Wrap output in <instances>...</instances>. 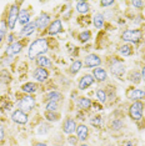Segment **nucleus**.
<instances>
[{"mask_svg":"<svg viewBox=\"0 0 145 146\" xmlns=\"http://www.w3.org/2000/svg\"><path fill=\"white\" fill-rule=\"evenodd\" d=\"M90 31H84V33H81L80 36H79V39H80V41L81 42H85V41H88L89 39H90Z\"/></svg>","mask_w":145,"mask_h":146,"instance_id":"nucleus-33","label":"nucleus"},{"mask_svg":"<svg viewBox=\"0 0 145 146\" xmlns=\"http://www.w3.org/2000/svg\"><path fill=\"white\" fill-rule=\"evenodd\" d=\"M35 29H36V24H35V23H29L28 25L23 26V29H21V31H20V35H23V36L29 35V34H31V33L34 31Z\"/></svg>","mask_w":145,"mask_h":146,"instance_id":"nucleus-18","label":"nucleus"},{"mask_svg":"<svg viewBox=\"0 0 145 146\" xmlns=\"http://www.w3.org/2000/svg\"><path fill=\"white\" fill-rule=\"evenodd\" d=\"M80 69H81V61H74L70 66V72L71 74H76Z\"/></svg>","mask_w":145,"mask_h":146,"instance_id":"nucleus-29","label":"nucleus"},{"mask_svg":"<svg viewBox=\"0 0 145 146\" xmlns=\"http://www.w3.org/2000/svg\"><path fill=\"white\" fill-rule=\"evenodd\" d=\"M21 49H23V44H21V42L15 41V42H13V44H10V46L6 49V54H8L9 56H13V55L18 54V52H20Z\"/></svg>","mask_w":145,"mask_h":146,"instance_id":"nucleus-13","label":"nucleus"},{"mask_svg":"<svg viewBox=\"0 0 145 146\" xmlns=\"http://www.w3.org/2000/svg\"><path fill=\"white\" fill-rule=\"evenodd\" d=\"M141 78H143V80H145V66L143 68V72H141Z\"/></svg>","mask_w":145,"mask_h":146,"instance_id":"nucleus-41","label":"nucleus"},{"mask_svg":"<svg viewBox=\"0 0 145 146\" xmlns=\"http://www.w3.org/2000/svg\"><path fill=\"white\" fill-rule=\"evenodd\" d=\"M48 51V41L47 39H36L33 41V44L29 48V58L35 59L38 56H41L43 54Z\"/></svg>","mask_w":145,"mask_h":146,"instance_id":"nucleus-1","label":"nucleus"},{"mask_svg":"<svg viewBox=\"0 0 145 146\" xmlns=\"http://www.w3.org/2000/svg\"><path fill=\"white\" fill-rule=\"evenodd\" d=\"M120 54L123 56H129L131 54V48L129 45H123L120 48Z\"/></svg>","mask_w":145,"mask_h":146,"instance_id":"nucleus-31","label":"nucleus"},{"mask_svg":"<svg viewBox=\"0 0 145 146\" xmlns=\"http://www.w3.org/2000/svg\"><path fill=\"white\" fill-rule=\"evenodd\" d=\"M18 21L23 26L28 25L29 23H30V14H29V11H28V10H25V9H21V10L19 11Z\"/></svg>","mask_w":145,"mask_h":146,"instance_id":"nucleus-14","label":"nucleus"},{"mask_svg":"<svg viewBox=\"0 0 145 146\" xmlns=\"http://www.w3.org/2000/svg\"><path fill=\"white\" fill-rule=\"evenodd\" d=\"M133 5L135 8H141V6L144 5V3L143 1H133Z\"/></svg>","mask_w":145,"mask_h":146,"instance_id":"nucleus-37","label":"nucleus"},{"mask_svg":"<svg viewBox=\"0 0 145 146\" xmlns=\"http://www.w3.org/2000/svg\"><path fill=\"white\" fill-rule=\"evenodd\" d=\"M4 34H5V31H3L1 29H0V42H1L3 40V38H4Z\"/></svg>","mask_w":145,"mask_h":146,"instance_id":"nucleus-40","label":"nucleus"},{"mask_svg":"<svg viewBox=\"0 0 145 146\" xmlns=\"http://www.w3.org/2000/svg\"><path fill=\"white\" fill-rule=\"evenodd\" d=\"M57 109H58V102L57 101H48L47 111H55Z\"/></svg>","mask_w":145,"mask_h":146,"instance_id":"nucleus-32","label":"nucleus"},{"mask_svg":"<svg viewBox=\"0 0 145 146\" xmlns=\"http://www.w3.org/2000/svg\"><path fill=\"white\" fill-rule=\"evenodd\" d=\"M0 80L3 84H9L11 81V75L9 74L8 70H1L0 71Z\"/></svg>","mask_w":145,"mask_h":146,"instance_id":"nucleus-23","label":"nucleus"},{"mask_svg":"<svg viewBox=\"0 0 145 146\" xmlns=\"http://www.w3.org/2000/svg\"><path fill=\"white\" fill-rule=\"evenodd\" d=\"M61 94L60 92H58V91H50L49 94L47 95V99H48V101H59V100H61Z\"/></svg>","mask_w":145,"mask_h":146,"instance_id":"nucleus-24","label":"nucleus"},{"mask_svg":"<svg viewBox=\"0 0 145 146\" xmlns=\"http://www.w3.org/2000/svg\"><path fill=\"white\" fill-rule=\"evenodd\" d=\"M93 75H94V79H96L98 81H104L106 80V71L101 68H98V69H94L93 71Z\"/></svg>","mask_w":145,"mask_h":146,"instance_id":"nucleus-17","label":"nucleus"},{"mask_svg":"<svg viewBox=\"0 0 145 146\" xmlns=\"http://www.w3.org/2000/svg\"><path fill=\"white\" fill-rule=\"evenodd\" d=\"M45 117H47L49 121H58L59 120V115L55 114V112H53V111H47Z\"/></svg>","mask_w":145,"mask_h":146,"instance_id":"nucleus-30","label":"nucleus"},{"mask_svg":"<svg viewBox=\"0 0 145 146\" xmlns=\"http://www.w3.org/2000/svg\"><path fill=\"white\" fill-rule=\"evenodd\" d=\"M104 24V16L101 15V14H96L94 16V25H95V28H101Z\"/></svg>","mask_w":145,"mask_h":146,"instance_id":"nucleus-25","label":"nucleus"},{"mask_svg":"<svg viewBox=\"0 0 145 146\" xmlns=\"http://www.w3.org/2000/svg\"><path fill=\"white\" fill-rule=\"evenodd\" d=\"M76 10L80 14H86L89 11V4L86 1H78L76 3Z\"/></svg>","mask_w":145,"mask_h":146,"instance_id":"nucleus-22","label":"nucleus"},{"mask_svg":"<svg viewBox=\"0 0 145 146\" xmlns=\"http://www.w3.org/2000/svg\"><path fill=\"white\" fill-rule=\"evenodd\" d=\"M143 33L140 30H125L123 33V40L125 41H131V42H139Z\"/></svg>","mask_w":145,"mask_h":146,"instance_id":"nucleus-3","label":"nucleus"},{"mask_svg":"<svg viewBox=\"0 0 145 146\" xmlns=\"http://www.w3.org/2000/svg\"><path fill=\"white\" fill-rule=\"evenodd\" d=\"M114 1L110 0V1H101V6H109V5H113Z\"/></svg>","mask_w":145,"mask_h":146,"instance_id":"nucleus-38","label":"nucleus"},{"mask_svg":"<svg viewBox=\"0 0 145 146\" xmlns=\"http://www.w3.org/2000/svg\"><path fill=\"white\" fill-rule=\"evenodd\" d=\"M100 64H101L100 58H99L98 55H95V54H90V55H88L86 58H85V65H86L88 68H94V66H99Z\"/></svg>","mask_w":145,"mask_h":146,"instance_id":"nucleus-9","label":"nucleus"},{"mask_svg":"<svg viewBox=\"0 0 145 146\" xmlns=\"http://www.w3.org/2000/svg\"><path fill=\"white\" fill-rule=\"evenodd\" d=\"M3 140H4V129L0 125V141H3Z\"/></svg>","mask_w":145,"mask_h":146,"instance_id":"nucleus-39","label":"nucleus"},{"mask_svg":"<svg viewBox=\"0 0 145 146\" xmlns=\"http://www.w3.org/2000/svg\"><path fill=\"white\" fill-rule=\"evenodd\" d=\"M36 62H38V65L40 66V68H51V61H50V59L47 58V56H43V55L39 56Z\"/></svg>","mask_w":145,"mask_h":146,"instance_id":"nucleus-20","label":"nucleus"},{"mask_svg":"<svg viewBox=\"0 0 145 146\" xmlns=\"http://www.w3.org/2000/svg\"><path fill=\"white\" fill-rule=\"evenodd\" d=\"M124 146H133V144H131V142H129V141H128V142H125V144H124Z\"/></svg>","mask_w":145,"mask_h":146,"instance_id":"nucleus-45","label":"nucleus"},{"mask_svg":"<svg viewBox=\"0 0 145 146\" xmlns=\"http://www.w3.org/2000/svg\"><path fill=\"white\" fill-rule=\"evenodd\" d=\"M129 79H130L131 82H135V84H138V82H140L141 75H140V72H138V71H133V72L130 74Z\"/></svg>","mask_w":145,"mask_h":146,"instance_id":"nucleus-28","label":"nucleus"},{"mask_svg":"<svg viewBox=\"0 0 145 146\" xmlns=\"http://www.w3.org/2000/svg\"><path fill=\"white\" fill-rule=\"evenodd\" d=\"M90 124L95 126V127H100L101 125H103V117H100V116H95V117L90 119Z\"/></svg>","mask_w":145,"mask_h":146,"instance_id":"nucleus-27","label":"nucleus"},{"mask_svg":"<svg viewBox=\"0 0 145 146\" xmlns=\"http://www.w3.org/2000/svg\"><path fill=\"white\" fill-rule=\"evenodd\" d=\"M61 30H63V25H61L60 20L53 21L50 24V26H49V34L50 35H57L59 33H61Z\"/></svg>","mask_w":145,"mask_h":146,"instance_id":"nucleus-15","label":"nucleus"},{"mask_svg":"<svg viewBox=\"0 0 145 146\" xmlns=\"http://www.w3.org/2000/svg\"><path fill=\"white\" fill-rule=\"evenodd\" d=\"M33 76H34L35 80L43 82V81H45L48 79L49 72H48L47 69H44V68H38V69H35V71H34V74H33Z\"/></svg>","mask_w":145,"mask_h":146,"instance_id":"nucleus-8","label":"nucleus"},{"mask_svg":"<svg viewBox=\"0 0 145 146\" xmlns=\"http://www.w3.org/2000/svg\"><path fill=\"white\" fill-rule=\"evenodd\" d=\"M93 82H94L93 75H84L83 78H81L80 82H79V89H80V90H85V89H88L90 85H93Z\"/></svg>","mask_w":145,"mask_h":146,"instance_id":"nucleus-11","label":"nucleus"},{"mask_svg":"<svg viewBox=\"0 0 145 146\" xmlns=\"http://www.w3.org/2000/svg\"><path fill=\"white\" fill-rule=\"evenodd\" d=\"M144 96H145V92H144L143 90H139V89L134 90V91L130 94V98L134 99V100H138V99H144Z\"/></svg>","mask_w":145,"mask_h":146,"instance_id":"nucleus-26","label":"nucleus"},{"mask_svg":"<svg viewBox=\"0 0 145 146\" xmlns=\"http://www.w3.org/2000/svg\"><path fill=\"white\" fill-rule=\"evenodd\" d=\"M18 18H19V8L16 5H13L10 8V11H9V16H8V26L9 29H14L15 28V24L18 21Z\"/></svg>","mask_w":145,"mask_h":146,"instance_id":"nucleus-4","label":"nucleus"},{"mask_svg":"<svg viewBox=\"0 0 145 146\" xmlns=\"http://www.w3.org/2000/svg\"><path fill=\"white\" fill-rule=\"evenodd\" d=\"M76 135H78V140H86L88 139V135H89V131H88V127L85 125H79L76 127Z\"/></svg>","mask_w":145,"mask_h":146,"instance_id":"nucleus-16","label":"nucleus"},{"mask_svg":"<svg viewBox=\"0 0 145 146\" xmlns=\"http://www.w3.org/2000/svg\"><path fill=\"white\" fill-rule=\"evenodd\" d=\"M143 109H144L143 102H140V101H135L134 104L130 106V109H129V114H130V116L134 119V120H140L141 116H143Z\"/></svg>","mask_w":145,"mask_h":146,"instance_id":"nucleus-2","label":"nucleus"},{"mask_svg":"<svg viewBox=\"0 0 145 146\" xmlns=\"http://www.w3.org/2000/svg\"><path fill=\"white\" fill-rule=\"evenodd\" d=\"M96 96H98L99 101H101V102H105V101H106V94H105V91L98 90V91H96Z\"/></svg>","mask_w":145,"mask_h":146,"instance_id":"nucleus-34","label":"nucleus"},{"mask_svg":"<svg viewBox=\"0 0 145 146\" xmlns=\"http://www.w3.org/2000/svg\"><path fill=\"white\" fill-rule=\"evenodd\" d=\"M121 127H123V121L121 120H115V121H113V124H111V129H113V130H119Z\"/></svg>","mask_w":145,"mask_h":146,"instance_id":"nucleus-35","label":"nucleus"},{"mask_svg":"<svg viewBox=\"0 0 145 146\" xmlns=\"http://www.w3.org/2000/svg\"><path fill=\"white\" fill-rule=\"evenodd\" d=\"M110 70H111V74H113V75L118 76V78H120V76L124 75L125 68H124V65L121 64L120 61L113 60V62H111V65H110Z\"/></svg>","mask_w":145,"mask_h":146,"instance_id":"nucleus-6","label":"nucleus"},{"mask_svg":"<svg viewBox=\"0 0 145 146\" xmlns=\"http://www.w3.org/2000/svg\"><path fill=\"white\" fill-rule=\"evenodd\" d=\"M11 119L14 122L20 124V125H24L28 122V115H26V112L21 111V110H15L11 115Z\"/></svg>","mask_w":145,"mask_h":146,"instance_id":"nucleus-7","label":"nucleus"},{"mask_svg":"<svg viewBox=\"0 0 145 146\" xmlns=\"http://www.w3.org/2000/svg\"><path fill=\"white\" fill-rule=\"evenodd\" d=\"M81 146H88V145H85V144H83V145H81Z\"/></svg>","mask_w":145,"mask_h":146,"instance_id":"nucleus-46","label":"nucleus"},{"mask_svg":"<svg viewBox=\"0 0 145 146\" xmlns=\"http://www.w3.org/2000/svg\"><path fill=\"white\" fill-rule=\"evenodd\" d=\"M63 130H64L65 134H72L75 130H76V124L72 119H67L64 121V125H63Z\"/></svg>","mask_w":145,"mask_h":146,"instance_id":"nucleus-10","label":"nucleus"},{"mask_svg":"<svg viewBox=\"0 0 145 146\" xmlns=\"http://www.w3.org/2000/svg\"><path fill=\"white\" fill-rule=\"evenodd\" d=\"M35 105V101L34 99L31 98V96H24V98L20 99V101H19V108H20L21 111H31L33 108H34Z\"/></svg>","mask_w":145,"mask_h":146,"instance_id":"nucleus-5","label":"nucleus"},{"mask_svg":"<svg viewBox=\"0 0 145 146\" xmlns=\"http://www.w3.org/2000/svg\"><path fill=\"white\" fill-rule=\"evenodd\" d=\"M78 106L80 109H84V110L90 109V106H91L90 99H88V98H79L78 99Z\"/></svg>","mask_w":145,"mask_h":146,"instance_id":"nucleus-19","label":"nucleus"},{"mask_svg":"<svg viewBox=\"0 0 145 146\" xmlns=\"http://www.w3.org/2000/svg\"><path fill=\"white\" fill-rule=\"evenodd\" d=\"M13 39H14V38H13V35H9V39H8V40H9V42H10V44L13 42Z\"/></svg>","mask_w":145,"mask_h":146,"instance_id":"nucleus-43","label":"nucleus"},{"mask_svg":"<svg viewBox=\"0 0 145 146\" xmlns=\"http://www.w3.org/2000/svg\"><path fill=\"white\" fill-rule=\"evenodd\" d=\"M49 20H50V16H49L48 14H45V13H43V14L39 16V19H36V21H35L36 29H45Z\"/></svg>","mask_w":145,"mask_h":146,"instance_id":"nucleus-12","label":"nucleus"},{"mask_svg":"<svg viewBox=\"0 0 145 146\" xmlns=\"http://www.w3.org/2000/svg\"><path fill=\"white\" fill-rule=\"evenodd\" d=\"M21 90L26 92V94H31V92H35L36 91V84L34 82H26L21 86Z\"/></svg>","mask_w":145,"mask_h":146,"instance_id":"nucleus-21","label":"nucleus"},{"mask_svg":"<svg viewBox=\"0 0 145 146\" xmlns=\"http://www.w3.org/2000/svg\"><path fill=\"white\" fill-rule=\"evenodd\" d=\"M34 146H48L47 144H41V142H39V144H35Z\"/></svg>","mask_w":145,"mask_h":146,"instance_id":"nucleus-44","label":"nucleus"},{"mask_svg":"<svg viewBox=\"0 0 145 146\" xmlns=\"http://www.w3.org/2000/svg\"><path fill=\"white\" fill-rule=\"evenodd\" d=\"M76 141H78V137H75V136H70V137H69V142H70L71 145H75Z\"/></svg>","mask_w":145,"mask_h":146,"instance_id":"nucleus-36","label":"nucleus"},{"mask_svg":"<svg viewBox=\"0 0 145 146\" xmlns=\"http://www.w3.org/2000/svg\"><path fill=\"white\" fill-rule=\"evenodd\" d=\"M5 25H6L5 21H1V30H3V31H5Z\"/></svg>","mask_w":145,"mask_h":146,"instance_id":"nucleus-42","label":"nucleus"}]
</instances>
